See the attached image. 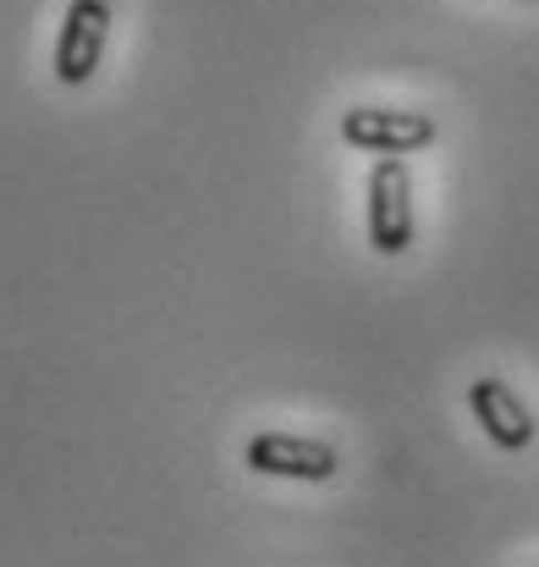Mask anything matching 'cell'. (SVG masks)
<instances>
[{
  "label": "cell",
  "instance_id": "1",
  "mask_svg": "<svg viewBox=\"0 0 539 567\" xmlns=\"http://www.w3.org/2000/svg\"><path fill=\"white\" fill-rule=\"evenodd\" d=\"M369 248L385 259L413 248V177L402 155H380L369 166Z\"/></svg>",
  "mask_w": 539,
  "mask_h": 567
},
{
  "label": "cell",
  "instance_id": "2",
  "mask_svg": "<svg viewBox=\"0 0 539 567\" xmlns=\"http://www.w3.org/2000/svg\"><path fill=\"white\" fill-rule=\"evenodd\" d=\"M242 463L253 474H270V480H303V485H325L342 474V452L331 441H314V435H287V430H265L242 446Z\"/></svg>",
  "mask_w": 539,
  "mask_h": 567
},
{
  "label": "cell",
  "instance_id": "3",
  "mask_svg": "<svg viewBox=\"0 0 539 567\" xmlns=\"http://www.w3.org/2000/svg\"><path fill=\"white\" fill-rule=\"evenodd\" d=\"M342 138L363 155H413L440 138L429 111H391V105H353L342 111Z\"/></svg>",
  "mask_w": 539,
  "mask_h": 567
},
{
  "label": "cell",
  "instance_id": "4",
  "mask_svg": "<svg viewBox=\"0 0 539 567\" xmlns=\"http://www.w3.org/2000/svg\"><path fill=\"white\" fill-rule=\"evenodd\" d=\"M111 39V0H72L55 33V78L66 89H83L105 55Z\"/></svg>",
  "mask_w": 539,
  "mask_h": 567
},
{
  "label": "cell",
  "instance_id": "5",
  "mask_svg": "<svg viewBox=\"0 0 539 567\" xmlns=\"http://www.w3.org/2000/svg\"><path fill=\"white\" fill-rule=\"evenodd\" d=\"M468 408H474L479 430L490 435V446H501V452H524V446L535 441V419H529L524 396H518L501 375L474 380V385H468Z\"/></svg>",
  "mask_w": 539,
  "mask_h": 567
}]
</instances>
